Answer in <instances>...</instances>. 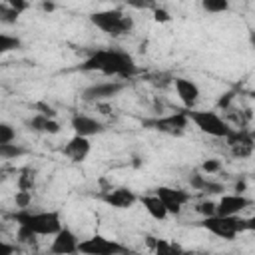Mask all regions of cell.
<instances>
[{"label":"cell","mask_w":255,"mask_h":255,"mask_svg":"<svg viewBox=\"0 0 255 255\" xmlns=\"http://www.w3.org/2000/svg\"><path fill=\"white\" fill-rule=\"evenodd\" d=\"M139 201H141V205L145 207V211L153 217V219H157V221H163L165 217H167V209H165V205H163V201L155 195V193H149V195H141V197H137Z\"/></svg>","instance_id":"ac0fdd59"},{"label":"cell","mask_w":255,"mask_h":255,"mask_svg":"<svg viewBox=\"0 0 255 255\" xmlns=\"http://www.w3.org/2000/svg\"><path fill=\"white\" fill-rule=\"evenodd\" d=\"M143 126H147L151 129H157L161 133L179 135L189 128V118H187L185 110H181V112H173V114L159 116V118H153V120H145Z\"/></svg>","instance_id":"52a82bcc"},{"label":"cell","mask_w":255,"mask_h":255,"mask_svg":"<svg viewBox=\"0 0 255 255\" xmlns=\"http://www.w3.org/2000/svg\"><path fill=\"white\" fill-rule=\"evenodd\" d=\"M42 10H46V12H52V10H54V2H50V0H44V2H42Z\"/></svg>","instance_id":"e575fe53"},{"label":"cell","mask_w":255,"mask_h":255,"mask_svg":"<svg viewBox=\"0 0 255 255\" xmlns=\"http://www.w3.org/2000/svg\"><path fill=\"white\" fill-rule=\"evenodd\" d=\"M32 185H34V171L24 169L22 175L18 177V187H20V189H28V191H32Z\"/></svg>","instance_id":"4316f807"},{"label":"cell","mask_w":255,"mask_h":255,"mask_svg":"<svg viewBox=\"0 0 255 255\" xmlns=\"http://www.w3.org/2000/svg\"><path fill=\"white\" fill-rule=\"evenodd\" d=\"M14 12H18V14H22V12H26L28 8H30V2L28 0H4Z\"/></svg>","instance_id":"1f68e13d"},{"label":"cell","mask_w":255,"mask_h":255,"mask_svg":"<svg viewBox=\"0 0 255 255\" xmlns=\"http://www.w3.org/2000/svg\"><path fill=\"white\" fill-rule=\"evenodd\" d=\"M195 211H197V213H201L203 217L213 215V213H215V203H213V201H201V203H197Z\"/></svg>","instance_id":"4dcf8cb0"},{"label":"cell","mask_w":255,"mask_h":255,"mask_svg":"<svg viewBox=\"0 0 255 255\" xmlns=\"http://www.w3.org/2000/svg\"><path fill=\"white\" fill-rule=\"evenodd\" d=\"M100 199L110 205V207H116V209H129L133 207V203L137 201V195L129 189V187H110L106 189Z\"/></svg>","instance_id":"8fae6325"},{"label":"cell","mask_w":255,"mask_h":255,"mask_svg":"<svg viewBox=\"0 0 255 255\" xmlns=\"http://www.w3.org/2000/svg\"><path fill=\"white\" fill-rule=\"evenodd\" d=\"M251 205V199L243 193H223L219 203H215L217 215H239L243 209Z\"/></svg>","instance_id":"7c38bea8"},{"label":"cell","mask_w":255,"mask_h":255,"mask_svg":"<svg viewBox=\"0 0 255 255\" xmlns=\"http://www.w3.org/2000/svg\"><path fill=\"white\" fill-rule=\"evenodd\" d=\"M126 6L129 8H135V10H153L157 6L155 0H124Z\"/></svg>","instance_id":"484cf974"},{"label":"cell","mask_w":255,"mask_h":255,"mask_svg":"<svg viewBox=\"0 0 255 255\" xmlns=\"http://www.w3.org/2000/svg\"><path fill=\"white\" fill-rule=\"evenodd\" d=\"M173 88H175V94L177 98L181 100V104L185 106V110L189 108H195L197 100H199V86L189 80V78H173Z\"/></svg>","instance_id":"5bb4252c"},{"label":"cell","mask_w":255,"mask_h":255,"mask_svg":"<svg viewBox=\"0 0 255 255\" xmlns=\"http://www.w3.org/2000/svg\"><path fill=\"white\" fill-rule=\"evenodd\" d=\"M219 169H221V161H219V159H205V161L201 163V171H203L205 175L217 173Z\"/></svg>","instance_id":"f546056e"},{"label":"cell","mask_w":255,"mask_h":255,"mask_svg":"<svg viewBox=\"0 0 255 255\" xmlns=\"http://www.w3.org/2000/svg\"><path fill=\"white\" fill-rule=\"evenodd\" d=\"M90 149H92L90 137H84V135L74 133V135L66 141V145L62 147V153H64L68 159L80 163V161H84V159L90 155Z\"/></svg>","instance_id":"9a60e30c"},{"label":"cell","mask_w":255,"mask_h":255,"mask_svg":"<svg viewBox=\"0 0 255 255\" xmlns=\"http://www.w3.org/2000/svg\"><path fill=\"white\" fill-rule=\"evenodd\" d=\"M151 12H153V20H155V22H169V20H171L169 12H167V10H163V8H159V4H157Z\"/></svg>","instance_id":"d6a6232c"},{"label":"cell","mask_w":255,"mask_h":255,"mask_svg":"<svg viewBox=\"0 0 255 255\" xmlns=\"http://www.w3.org/2000/svg\"><path fill=\"white\" fill-rule=\"evenodd\" d=\"M126 88L124 82H118V80H112V82H100V84H92L88 86L84 92H82V100L86 102H106V100H112L116 98L122 90Z\"/></svg>","instance_id":"9c48e42d"},{"label":"cell","mask_w":255,"mask_h":255,"mask_svg":"<svg viewBox=\"0 0 255 255\" xmlns=\"http://www.w3.org/2000/svg\"><path fill=\"white\" fill-rule=\"evenodd\" d=\"M16 251H18V247H16V245L6 243V241H2V239H0V255H12V253H16Z\"/></svg>","instance_id":"836d02e7"},{"label":"cell","mask_w":255,"mask_h":255,"mask_svg":"<svg viewBox=\"0 0 255 255\" xmlns=\"http://www.w3.org/2000/svg\"><path fill=\"white\" fill-rule=\"evenodd\" d=\"M26 149L14 141H0V159H16L24 155Z\"/></svg>","instance_id":"d6986e66"},{"label":"cell","mask_w":255,"mask_h":255,"mask_svg":"<svg viewBox=\"0 0 255 255\" xmlns=\"http://www.w3.org/2000/svg\"><path fill=\"white\" fill-rule=\"evenodd\" d=\"M201 6L209 14H221L229 10V0H201Z\"/></svg>","instance_id":"7402d4cb"},{"label":"cell","mask_w":255,"mask_h":255,"mask_svg":"<svg viewBox=\"0 0 255 255\" xmlns=\"http://www.w3.org/2000/svg\"><path fill=\"white\" fill-rule=\"evenodd\" d=\"M199 225L203 229H207L209 233H213L215 237L225 239V241H231L239 233L253 229V221L251 219H243L239 215H217V213L203 217Z\"/></svg>","instance_id":"3957f363"},{"label":"cell","mask_w":255,"mask_h":255,"mask_svg":"<svg viewBox=\"0 0 255 255\" xmlns=\"http://www.w3.org/2000/svg\"><path fill=\"white\" fill-rule=\"evenodd\" d=\"M128 251H129L128 247L104 235H92L90 239H84L78 243V253H84V255H120Z\"/></svg>","instance_id":"8992f818"},{"label":"cell","mask_w":255,"mask_h":255,"mask_svg":"<svg viewBox=\"0 0 255 255\" xmlns=\"http://www.w3.org/2000/svg\"><path fill=\"white\" fill-rule=\"evenodd\" d=\"M187 118H189V124H193L199 131L211 135V137H219V139H225L229 133H231V126L217 114V112H207V110H185Z\"/></svg>","instance_id":"5b68a950"},{"label":"cell","mask_w":255,"mask_h":255,"mask_svg":"<svg viewBox=\"0 0 255 255\" xmlns=\"http://www.w3.org/2000/svg\"><path fill=\"white\" fill-rule=\"evenodd\" d=\"M20 44H22V42H20V38L0 32V56H2V54H8V52L18 50V48H20Z\"/></svg>","instance_id":"44dd1931"},{"label":"cell","mask_w":255,"mask_h":255,"mask_svg":"<svg viewBox=\"0 0 255 255\" xmlns=\"http://www.w3.org/2000/svg\"><path fill=\"white\" fill-rule=\"evenodd\" d=\"M0 231H2V227H0Z\"/></svg>","instance_id":"8d00e7d4"},{"label":"cell","mask_w":255,"mask_h":255,"mask_svg":"<svg viewBox=\"0 0 255 255\" xmlns=\"http://www.w3.org/2000/svg\"><path fill=\"white\" fill-rule=\"evenodd\" d=\"M18 12H14L6 2H0V24H16L18 22Z\"/></svg>","instance_id":"603a6c76"},{"label":"cell","mask_w":255,"mask_h":255,"mask_svg":"<svg viewBox=\"0 0 255 255\" xmlns=\"http://www.w3.org/2000/svg\"><path fill=\"white\" fill-rule=\"evenodd\" d=\"M80 70L100 72L104 76H114V78H122V80H128L137 74V66H135L133 58L128 52H122L116 48H102V50L92 52L84 60V64H80Z\"/></svg>","instance_id":"6da1fadb"},{"label":"cell","mask_w":255,"mask_h":255,"mask_svg":"<svg viewBox=\"0 0 255 255\" xmlns=\"http://www.w3.org/2000/svg\"><path fill=\"white\" fill-rule=\"evenodd\" d=\"M70 126L74 129V133L84 135V137L98 135V133H102L106 129V126L100 120H96V118H92L88 114H74L72 120H70Z\"/></svg>","instance_id":"4fadbf2b"},{"label":"cell","mask_w":255,"mask_h":255,"mask_svg":"<svg viewBox=\"0 0 255 255\" xmlns=\"http://www.w3.org/2000/svg\"><path fill=\"white\" fill-rule=\"evenodd\" d=\"M153 193L163 201L165 209H167V215H179L183 205L189 201V193L179 189V187H167V185H159L153 189Z\"/></svg>","instance_id":"ba28073f"},{"label":"cell","mask_w":255,"mask_h":255,"mask_svg":"<svg viewBox=\"0 0 255 255\" xmlns=\"http://www.w3.org/2000/svg\"><path fill=\"white\" fill-rule=\"evenodd\" d=\"M155 2H157V4H159V2H163V0H155Z\"/></svg>","instance_id":"d590c367"},{"label":"cell","mask_w":255,"mask_h":255,"mask_svg":"<svg viewBox=\"0 0 255 255\" xmlns=\"http://www.w3.org/2000/svg\"><path fill=\"white\" fill-rule=\"evenodd\" d=\"M145 243L155 251V253H173V251H181L177 245H173V243H167L165 239H157V237H151V235H147L145 237Z\"/></svg>","instance_id":"ffe728a7"},{"label":"cell","mask_w":255,"mask_h":255,"mask_svg":"<svg viewBox=\"0 0 255 255\" xmlns=\"http://www.w3.org/2000/svg\"><path fill=\"white\" fill-rule=\"evenodd\" d=\"M90 22L102 30L104 34L112 36V38H120V36H126L133 30V20L131 16H128L124 10H100V12H94L90 14Z\"/></svg>","instance_id":"277c9868"},{"label":"cell","mask_w":255,"mask_h":255,"mask_svg":"<svg viewBox=\"0 0 255 255\" xmlns=\"http://www.w3.org/2000/svg\"><path fill=\"white\" fill-rule=\"evenodd\" d=\"M78 235L68 229V227H60L56 233H54V239H52V245H50V253L54 255H70V253H78Z\"/></svg>","instance_id":"30bf717a"},{"label":"cell","mask_w":255,"mask_h":255,"mask_svg":"<svg viewBox=\"0 0 255 255\" xmlns=\"http://www.w3.org/2000/svg\"><path fill=\"white\" fill-rule=\"evenodd\" d=\"M26 126L32 131H38V133H50V135H54V133L60 131V124L54 120V116H48V114H42V112H38L36 116H32L26 122Z\"/></svg>","instance_id":"2e32d148"},{"label":"cell","mask_w":255,"mask_h":255,"mask_svg":"<svg viewBox=\"0 0 255 255\" xmlns=\"http://www.w3.org/2000/svg\"><path fill=\"white\" fill-rule=\"evenodd\" d=\"M14 203H16L18 209H26V207H30V203H32V191H28V189H20V191H16V195H14Z\"/></svg>","instance_id":"d4e9b609"},{"label":"cell","mask_w":255,"mask_h":255,"mask_svg":"<svg viewBox=\"0 0 255 255\" xmlns=\"http://www.w3.org/2000/svg\"><path fill=\"white\" fill-rule=\"evenodd\" d=\"M16 239H18L20 243H24V245H34V243H36V239H38V235H36L32 229H28V227H24V225H18V233H16Z\"/></svg>","instance_id":"cb8c5ba5"},{"label":"cell","mask_w":255,"mask_h":255,"mask_svg":"<svg viewBox=\"0 0 255 255\" xmlns=\"http://www.w3.org/2000/svg\"><path fill=\"white\" fill-rule=\"evenodd\" d=\"M189 185H191L193 189H197V191H203V193H223V191H225V187H223L221 183L207 179V175H205V173H199V171L191 173Z\"/></svg>","instance_id":"e0dca14e"},{"label":"cell","mask_w":255,"mask_h":255,"mask_svg":"<svg viewBox=\"0 0 255 255\" xmlns=\"http://www.w3.org/2000/svg\"><path fill=\"white\" fill-rule=\"evenodd\" d=\"M231 149L235 157H247L253 151V143H231Z\"/></svg>","instance_id":"f1b7e54d"},{"label":"cell","mask_w":255,"mask_h":255,"mask_svg":"<svg viewBox=\"0 0 255 255\" xmlns=\"http://www.w3.org/2000/svg\"><path fill=\"white\" fill-rule=\"evenodd\" d=\"M16 139V129L6 124V122H0V141H14Z\"/></svg>","instance_id":"83f0119b"},{"label":"cell","mask_w":255,"mask_h":255,"mask_svg":"<svg viewBox=\"0 0 255 255\" xmlns=\"http://www.w3.org/2000/svg\"><path fill=\"white\" fill-rule=\"evenodd\" d=\"M10 219L16 221L18 225L32 229L38 237L54 235L62 227V219L58 211H32L30 207H26V209H16L10 215Z\"/></svg>","instance_id":"7a4b0ae2"}]
</instances>
